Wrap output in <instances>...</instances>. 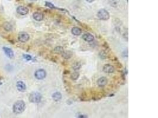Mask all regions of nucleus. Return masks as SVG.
I'll return each instance as SVG.
<instances>
[{
	"label": "nucleus",
	"mask_w": 158,
	"mask_h": 118,
	"mask_svg": "<svg viewBox=\"0 0 158 118\" xmlns=\"http://www.w3.org/2000/svg\"><path fill=\"white\" fill-rule=\"evenodd\" d=\"M80 67H81V65H80L79 63H75V64H74V66H73V68H74V70H78V69H79Z\"/></svg>",
	"instance_id": "obj_19"
},
{
	"label": "nucleus",
	"mask_w": 158,
	"mask_h": 118,
	"mask_svg": "<svg viewBox=\"0 0 158 118\" xmlns=\"http://www.w3.org/2000/svg\"><path fill=\"white\" fill-rule=\"evenodd\" d=\"M62 98V95L60 92H55L52 95V99L55 102H58Z\"/></svg>",
	"instance_id": "obj_13"
},
{
	"label": "nucleus",
	"mask_w": 158,
	"mask_h": 118,
	"mask_svg": "<svg viewBox=\"0 0 158 118\" xmlns=\"http://www.w3.org/2000/svg\"><path fill=\"white\" fill-rule=\"evenodd\" d=\"M33 18L37 21H40L43 20L44 15L42 13L40 12H35L33 15Z\"/></svg>",
	"instance_id": "obj_9"
},
{
	"label": "nucleus",
	"mask_w": 158,
	"mask_h": 118,
	"mask_svg": "<svg viewBox=\"0 0 158 118\" xmlns=\"http://www.w3.org/2000/svg\"><path fill=\"white\" fill-rule=\"evenodd\" d=\"M79 73L78 72H75L71 74V78L73 80H76L79 77Z\"/></svg>",
	"instance_id": "obj_17"
},
{
	"label": "nucleus",
	"mask_w": 158,
	"mask_h": 118,
	"mask_svg": "<svg viewBox=\"0 0 158 118\" xmlns=\"http://www.w3.org/2000/svg\"><path fill=\"white\" fill-rule=\"evenodd\" d=\"M36 78L39 80H42L44 78H45L46 76V72L43 69H39L37 70L34 74Z\"/></svg>",
	"instance_id": "obj_4"
},
{
	"label": "nucleus",
	"mask_w": 158,
	"mask_h": 118,
	"mask_svg": "<svg viewBox=\"0 0 158 118\" xmlns=\"http://www.w3.org/2000/svg\"><path fill=\"white\" fill-rule=\"evenodd\" d=\"M46 6L47 7H49L51 8H55V6L52 4V3L49 2H46Z\"/></svg>",
	"instance_id": "obj_20"
},
{
	"label": "nucleus",
	"mask_w": 158,
	"mask_h": 118,
	"mask_svg": "<svg viewBox=\"0 0 158 118\" xmlns=\"http://www.w3.org/2000/svg\"><path fill=\"white\" fill-rule=\"evenodd\" d=\"M103 71L106 73H112L114 71V67L111 64H105L103 67Z\"/></svg>",
	"instance_id": "obj_7"
},
{
	"label": "nucleus",
	"mask_w": 158,
	"mask_h": 118,
	"mask_svg": "<svg viewBox=\"0 0 158 118\" xmlns=\"http://www.w3.org/2000/svg\"><path fill=\"white\" fill-rule=\"evenodd\" d=\"M30 39L29 35L26 33H20L19 35V41L22 43L27 42Z\"/></svg>",
	"instance_id": "obj_6"
},
{
	"label": "nucleus",
	"mask_w": 158,
	"mask_h": 118,
	"mask_svg": "<svg viewBox=\"0 0 158 118\" xmlns=\"http://www.w3.org/2000/svg\"><path fill=\"white\" fill-rule=\"evenodd\" d=\"M86 1H87L88 2H89V3H91V2H93V1H94V0H86Z\"/></svg>",
	"instance_id": "obj_22"
},
{
	"label": "nucleus",
	"mask_w": 158,
	"mask_h": 118,
	"mask_svg": "<svg viewBox=\"0 0 158 118\" xmlns=\"http://www.w3.org/2000/svg\"><path fill=\"white\" fill-rule=\"evenodd\" d=\"M63 56L65 58H66V59H69V58L71 57V54H69V52H65V53H64V52H63Z\"/></svg>",
	"instance_id": "obj_18"
},
{
	"label": "nucleus",
	"mask_w": 158,
	"mask_h": 118,
	"mask_svg": "<svg viewBox=\"0 0 158 118\" xmlns=\"http://www.w3.org/2000/svg\"><path fill=\"white\" fill-rule=\"evenodd\" d=\"M26 109V103L23 101H19L15 102L13 106V111L15 114H20L24 111Z\"/></svg>",
	"instance_id": "obj_1"
},
{
	"label": "nucleus",
	"mask_w": 158,
	"mask_h": 118,
	"mask_svg": "<svg viewBox=\"0 0 158 118\" xmlns=\"http://www.w3.org/2000/svg\"><path fill=\"white\" fill-rule=\"evenodd\" d=\"M23 57L25 59L27 60H30L32 59V57L30 55H28V54H24Z\"/></svg>",
	"instance_id": "obj_21"
},
{
	"label": "nucleus",
	"mask_w": 158,
	"mask_h": 118,
	"mask_svg": "<svg viewBox=\"0 0 158 118\" xmlns=\"http://www.w3.org/2000/svg\"><path fill=\"white\" fill-rule=\"evenodd\" d=\"M3 50L4 53H5L6 56H7L8 57L12 59V58L14 57V52L12 50L11 48H8V47H3Z\"/></svg>",
	"instance_id": "obj_8"
},
{
	"label": "nucleus",
	"mask_w": 158,
	"mask_h": 118,
	"mask_svg": "<svg viewBox=\"0 0 158 118\" xmlns=\"http://www.w3.org/2000/svg\"><path fill=\"white\" fill-rule=\"evenodd\" d=\"M28 11H29V10H28V8L26 7H24V6H19V7L17 8V13L21 15H26V14H28Z\"/></svg>",
	"instance_id": "obj_5"
},
{
	"label": "nucleus",
	"mask_w": 158,
	"mask_h": 118,
	"mask_svg": "<svg viewBox=\"0 0 158 118\" xmlns=\"http://www.w3.org/2000/svg\"><path fill=\"white\" fill-rule=\"evenodd\" d=\"M16 86L18 90L20 92H24L26 89V84L24 82H21V81H19L17 83Z\"/></svg>",
	"instance_id": "obj_10"
},
{
	"label": "nucleus",
	"mask_w": 158,
	"mask_h": 118,
	"mask_svg": "<svg viewBox=\"0 0 158 118\" xmlns=\"http://www.w3.org/2000/svg\"><path fill=\"white\" fill-rule=\"evenodd\" d=\"M4 29L5 30L7 31H10L12 30V28H13L11 24H9V22H6V23H5L4 25Z\"/></svg>",
	"instance_id": "obj_15"
},
{
	"label": "nucleus",
	"mask_w": 158,
	"mask_h": 118,
	"mask_svg": "<svg viewBox=\"0 0 158 118\" xmlns=\"http://www.w3.org/2000/svg\"><path fill=\"white\" fill-rule=\"evenodd\" d=\"M107 82L108 81L107 79H106V77H102L98 80L97 84L100 87H104L107 84Z\"/></svg>",
	"instance_id": "obj_11"
},
{
	"label": "nucleus",
	"mask_w": 158,
	"mask_h": 118,
	"mask_svg": "<svg viewBox=\"0 0 158 118\" xmlns=\"http://www.w3.org/2000/svg\"><path fill=\"white\" fill-rule=\"evenodd\" d=\"M97 16L99 19L102 20H107L110 18L108 12L104 9H101L98 12Z\"/></svg>",
	"instance_id": "obj_3"
},
{
	"label": "nucleus",
	"mask_w": 158,
	"mask_h": 118,
	"mask_svg": "<svg viewBox=\"0 0 158 118\" xmlns=\"http://www.w3.org/2000/svg\"><path fill=\"white\" fill-rule=\"evenodd\" d=\"M42 95L38 92H33L29 96V101L32 103H38L41 101Z\"/></svg>",
	"instance_id": "obj_2"
},
{
	"label": "nucleus",
	"mask_w": 158,
	"mask_h": 118,
	"mask_svg": "<svg viewBox=\"0 0 158 118\" xmlns=\"http://www.w3.org/2000/svg\"><path fill=\"white\" fill-rule=\"evenodd\" d=\"M64 52L63 48L61 47H57L54 49V52L56 53H62Z\"/></svg>",
	"instance_id": "obj_16"
},
{
	"label": "nucleus",
	"mask_w": 158,
	"mask_h": 118,
	"mask_svg": "<svg viewBox=\"0 0 158 118\" xmlns=\"http://www.w3.org/2000/svg\"><path fill=\"white\" fill-rule=\"evenodd\" d=\"M82 39L87 42H91L94 40V37L92 34L87 33V34H85L82 35Z\"/></svg>",
	"instance_id": "obj_12"
},
{
	"label": "nucleus",
	"mask_w": 158,
	"mask_h": 118,
	"mask_svg": "<svg viewBox=\"0 0 158 118\" xmlns=\"http://www.w3.org/2000/svg\"><path fill=\"white\" fill-rule=\"evenodd\" d=\"M71 32L74 35H79L81 34V30L78 27H74Z\"/></svg>",
	"instance_id": "obj_14"
}]
</instances>
